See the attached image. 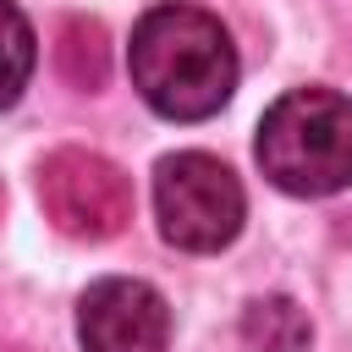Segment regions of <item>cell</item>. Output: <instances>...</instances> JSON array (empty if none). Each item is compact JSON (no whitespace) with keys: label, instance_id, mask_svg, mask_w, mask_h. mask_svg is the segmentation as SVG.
Masks as SVG:
<instances>
[{"label":"cell","instance_id":"6da1fadb","mask_svg":"<svg viewBox=\"0 0 352 352\" xmlns=\"http://www.w3.org/2000/svg\"><path fill=\"white\" fill-rule=\"evenodd\" d=\"M126 72L154 116L204 121L236 94V44L214 11L165 0L138 16L126 44Z\"/></svg>","mask_w":352,"mask_h":352},{"label":"cell","instance_id":"7a4b0ae2","mask_svg":"<svg viewBox=\"0 0 352 352\" xmlns=\"http://www.w3.org/2000/svg\"><path fill=\"white\" fill-rule=\"evenodd\" d=\"M258 170L292 198H330L352 187V99L336 88L280 94L253 138Z\"/></svg>","mask_w":352,"mask_h":352},{"label":"cell","instance_id":"3957f363","mask_svg":"<svg viewBox=\"0 0 352 352\" xmlns=\"http://www.w3.org/2000/svg\"><path fill=\"white\" fill-rule=\"evenodd\" d=\"M154 214H160V236L170 248L220 253L236 242V231L248 220V198H242V182L231 176V165H220L204 148H182L154 165Z\"/></svg>","mask_w":352,"mask_h":352},{"label":"cell","instance_id":"277c9868","mask_svg":"<svg viewBox=\"0 0 352 352\" xmlns=\"http://www.w3.org/2000/svg\"><path fill=\"white\" fill-rule=\"evenodd\" d=\"M44 220L72 242H110L132 220V176L94 148H55L38 160Z\"/></svg>","mask_w":352,"mask_h":352},{"label":"cell","instance_id":"5b68a950","mask_svg":"<svg viewBox=\"0 0 352 352\" xmlns=\"http://www.w3.org/2000/svg\"><path fill=\"white\" fill-rule=\"evenodd\" d=\"M77 346L82 352H165L170 346V302L132 275L94 280L77 297Z\"/></svg>","mask_w":352,"mask_h":352},{"label":"cell","instance_id":"8992f818","mask_svg":"<svg viewBox=\"0 0 352 352\" xmlns=\"http://www.w3.org/2000/svg\"><path fill=\"white\" fill-rule=\"evenodd\" d=\"M55 66L66 82L77 88H99L104 72H110V44H104V28L94 16H66L60 33H55Z\"/></svg>","mask_w":352,"mask_h":352},{"label":"cell","instance_id":"52a82bcc","mask_svg":"<svg viewBox=\"0 0 352 352\" xmlns=\"http://www.w3.org/2000/svg\"><path fill=\"white\" fill-rule=\"evenodd\" d=\"M38 66V38H33V22L16 11V0H0V110H11L28 88Z\"/></svg>","mask_w":352,"mask_h":352},{"label":"cell","instance_id":"ba28073f","mask_svg":"<svg viewBox=\"0 0 352 352\" xmlns=\"http://www.w3.org/2000/svg\"><path fill=\"white\" fill-rule=\"evenodd\" d=\"M242 330L258 352H308V319L297 314L292 297H258L248 308Z\"/></svg>","mask_w":352,"mask_h":352},{"label":"cell","instance_id":"9c48e42d","mask_svg":"<svg viewBox=\"0 0 352 352\" xmlns=\"http://www.w3.org/2000/svg\"><path fill=\"white\" fill-rule=\"evenodd\" d=\"M0 214H6V187H0Z\"/></svg>","mask_w":352,"mask_h":352}]
</instances>
